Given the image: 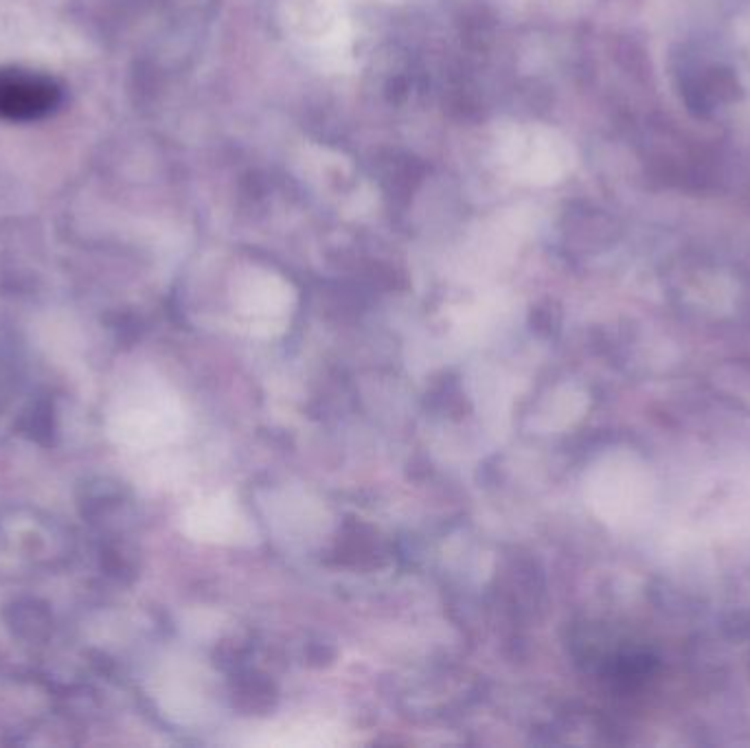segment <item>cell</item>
<instances>
[{"mask_svg":"<svg viewBox=\"0 0 750 748\" xmlns=\"http://www.w3.org/2000/svg\"><path fill=\"white\" fill-rule=\"evenodd\" d=\"M64 90L51 73L36 68L0 66V117L14 123H33L60 108Z\"/></svg>","mask_w":750,"mask_h":748,"instance_id":"1","label":"cell"},{"mask_svg":"<svg viewBox=\"0 0 750 748\" xmlns=\"http://www.w3.org/2000/svg\"><path fill=\"white\" fill-rule=\"evenodd\" d=\"M176 428V415L163 398L156 395H132L121 400L112 413L110 430L123 444L150 446L165 441Z\"/></svg>","mask_w":750,"mask_h":748,"instance_id":"2","label":"cell"}]
</instances>
